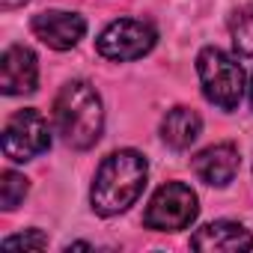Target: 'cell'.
I'll return each mask as SVG.
<instances>
[{
  "label": "cell",
  "instance_id": "2e32d148",
  "mask_svg": "<svg viewBox=\"0 0 253 253\" xmlns=\"http://www.w3.org/2000/svg\"><path fill=\"white\" fill-rule=\"evenodd\" d=\"M250 104H253V78H250Z\"/></svg>",
  "mask_w": 253,
  "mask_h": 253
},
{
  "label": "cell",
  "instance_id": "3957f363",
  "mask_svg": "<svg viewBox=\"0 0 253 253\" xmlns=\"http://www.w3.org/2000/svg\"><path fill=\"white\" fill-rule=\"evenodd\" d=\"M197 75L203 84V95L220 107L235 110L244 98V69L235 57L220 48H203L197 54Z\"/></svg>",
  "mask_w": 253,
  "mask_h": 253
},
{
  "label": "cell",
  "instance_id": "7c38bea8",
  "mask_svg": "<svg viewBox=\"0 0 253 253\" xmlns=\"http://www.w3.org/2000/svg\"><path fill=\"white\" fill-rule=\"evenodd\" d=\"M27 191H30V185H27V179L21 173L6 170L3 176H0V206H3L6 211L18 209V203L27 197Z\"/></svg>",
  "mask_w": 253,
  "mask_h": 253
},
{
  "label": "cell",
  "instance_id": "5b68a950",
  "mask_svg": "<svg viewBox=\"0 0 253 253\" xmlns=\"http://www.w3.org/2000/svg\"><path fill=\"white\" fill-rule=\"evenodd\" d=\"M158 42V33L149 21H137V18H119L110 21L98 39H95V51L104 60L113 63H128V60H140L146 57Z\"/></svg>",
  "mask_w": 253,
  "mask_h": 253
},
{
  "label": "cell",
  "instance_id": "9c48e42d",
  "mask_svg": "<svg viewBox=\"0 0 253 253\" xmlns=\"http://www.w3.org/2000/svg\"><path fill=\"white\" fill-rule=\"evenodd\" d=\"M194 250H209V253H244L253 250V235L235 220H214L200 226L191 235Z\"/></svg>",
  "mask_w": 253,
  "mask_h": 253
},
{
  "label": "cell",
  "instance_id": "7a4b0ae2",
  "mask_svg": "<svg viewBox=\"0 0 253 253\" xmlns=\"http://www.w3.org/2000/svg\"><path fill=\"white\" fill-rule=\"evenodd\" d=\"M54 125L72 149L95 146L104 128V107L95 86H89L86 81L63 84L54 98Z\"/></svg>",
  "mask_w": 253,
  "mask_h": 253
},
{
  "label": "cell",
  "instance_id": "5bb4252c",
  "mask_svg": "<svg viewBox=\"0 0 253 253\" xmlns=\"http://www.w3.org/2000/svg\"><path fill=\"white\" fill-rule=\"evenodd\" d=\"M3 247L6 250H12V247H33V250H42V247H48V238L39 232V229H27V232H21V235H9V238H3Z\"/></svg>",
  "mask_w": 253,
  "mask_h": 253
},
{
  "label": "cell",
  "instance_id": "8992f818",
  "mask_svg": "<svg viewBox=\"0 0 253 253\" xmlns=\"http://www.w3.org/2000/svg\"><path fill=\"white\" fill-rule=\"evenodd\" d=\"M3 155L9 161H33L42 152H48L51 146V131H48V122L39 110L24 107L18 113L9 116V122L3 125Z\"/></svg>",
  "mask_w": 253,
  "mask_h": 253
},
{
  "label": "cell",
  "instance_id": "277c9868",
  "mask_svg": "<svg viewBox=\"0 0 253 253\" xmlns=\"http://www.w3.org/2000/svg\"><path fill=\"white\" fill-rule=\"evenodd\" d=\"M197 194L182 182H167L152 194L143 223L155 232H179L197 220Z\"/></svg>",
  "mask_w": 253,
  "mask_h": 253
},
{
  "label": "cell",
  "instance_id": "52a82bcc",
  "mask_svg": "<svg viewBox=\"0 0 253 253\" xmlns=\"http://www.w3.org/2000/svg\"><path fill=\"white\" fill-rule=\"evenodd\" d=\"M33 33L36 39H42L48 48L54 51H69L75 48L84 33H86V21L78 15V12H63V9H48V12H39L33 18Z\"/></svg>",
  "mask_w": 253,
  "mask_h": 253
},
{
  "label": "cell",
  "instance_id": "4fadbf2b",
  "mask_svg": "<svg viewBox=\"0 0 253 253\" xmlns=\"http://www.w3.org/2000/svg\"><path fill=\"white\" fill-rule=\"evenodd\" d=\"M232 45L244 57L253 54V3L244 6L241 12H235V18H232Z\"/></svg>",
  "mask_w": 253,
  "mask_h": 253
},
{
  "label": "cell",
  "instance_id": "30bf717a",
  "mask_svg": "<svg viewBox=\"0 0 253 253\" xmlns=\"http://www.w3.org/2000/svg\"><path fill=\"white\" fill-rule=\"evenodd\" d=\"M191 167L200 182H206L211 188H226L238 173V149L232 143H214V146L203 149L191 161Z\"/></svg>",
  "mask_w": 253,
  "mask_h": 253
},
{
  "label": "cell",
  "instance_id": "6da1fadb",
  "mask_svg": "<svg viewBox=\"0 0 253 253\" xmlns=\"http://www.w3.org/2000/svg\"><path fill=\"white\" fill-rule=\"evenodd\" d=\"M146 176H149V164L137 149H119L107 155L92 179V191H89L92 211L101 217L122 214L143 194Z\"/></svg>",
  "mask_w": 253,
  "mask_h": 253
},
{
  "label": "cell",
  "instance_id": "9a60e30c",
  "mask_svg": "<svg viewBox=\"0 0 253 253\" xmlns=\"http://www.w3.org/2000/svg\"><path fill=\"white\" fill-rule=\"evenodd\" d=\"M21 3H27V0H0V6H3V9H15Z\"/></svg>",
  "mask_w": 253,
  "mask_h": 253
},
{
  "label": "cell",
  "instance_id": "ba28073f",
  "mask_svg": "<svg viewBox=\"0 0 253 253\" xmlns=\"http://www.w3.org/2000/svg\"><path fill=\"white\" fill-rule=\"evenodd\" d=\"M39 84V63L36 54L24 45H12L0 57V89L6 95L33 92Z\"/></svg>",
  "mask_w": 253,
  "mask_h": 253
},
{
  "label": "cell",
  "instance_id": "8fae6325",
  "mask_svg": "<svg viewBox=\"0 0 253 253\" xmlns=\"http://www.w3.org/2000/svg\"><path fill=\"white\" fill-rule=\"evenodd\" d=\"M203 131V119L197 110L191 107H173L164 119H161V140L170 149H188L197 143Z\"/></svg>",
  "mask_w": 253,
  "mask_h": 253
}]
</instances>
